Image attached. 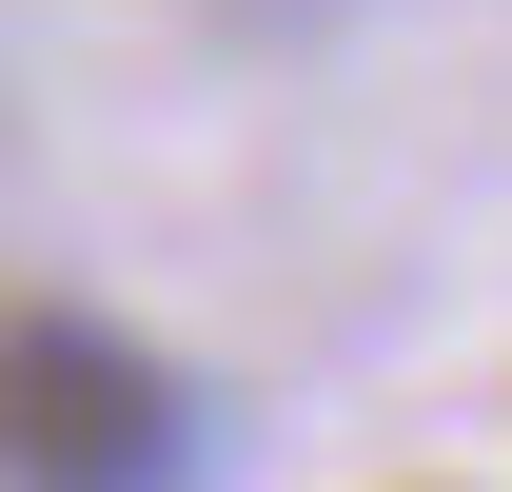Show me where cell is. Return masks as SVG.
Listing matches in <instances>:
<instances>
[{
    "instance_id": "1",
    "label": "cell",
    "mask_w": 512,
    "mask_h": 492,
    "mask_svg": "<svg viewBox=\"0 0 512 492\" xmlns=\"http://www.w3.org/2000/svg\"><path fill=\"white\" fill-rule=\"evenodd\" d=\"M0 433H20V492H178L197 473V394L138 355L119 315H79V296H20Z\"/></svg>"
}]
</instances>
